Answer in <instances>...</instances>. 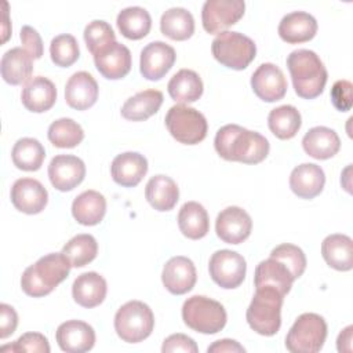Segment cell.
<instances>
[{"label": "cell", "mask_w": 353, "mask_h": 353, "mask_svg": "<svg viewBox=\"0 0 353 353\" xmlns=\"http://www.w3.org/2000/svg\"><path fill=\"white\" fill-rule=\"evenodd\" d=\"M36 352L50 353L48 339L40 332H26L21 335L14 343L1 347V352Z\"/></svg>", "instance_id": "cell-44"}, {"label": "cell", "mask_w": 353, "mask_h": 353, "mask_svg": "<svg viewBox=\"0 0 353 353\" xmlns=\"http://www.w3.org/2000/svg\"><path fill=\"white\" fill-rule=\"evenodd\" d=\"M214 146L228 161L258 164L269 154V141L259 132L237 124H226L216 131Z\"/></svg>", "instance_id": "cell-1"}, {"label": "cell", "mask_w": 353, "mask_h": 353, "mask_svg": "<svg viewBox=\"0 0 353 353\" xmlns=\"http://www.w3.org/2000/svg\"><path fill=\"white\" fill-rule=\"evenodd\" d=\"M255 290V295L245 313L247 323L259 335L272 336L281 325L284 295L273 287H259Z\"/></svg>", "instance_id": "cell-4"}, {"label": "cell", "mask_w": 353, "mask_h": 353, "mask_svg": "<svg viewBox=\"0 0 353 353\" xmlns=\"http://www.w3.org/2000/svg\"><path fill=\"white\" fill-rule=\"evenodd\" d=\"M58 346L68 353H84L95 345L94 328L81 320H68L55 332Z\"/></svg>", "instance_id": "cell-18"}, {"label": "cell", "mask_w": 353, "mask_h": 353, "mask_svg": "<svg viewBox=\"0 0 353 353\" xmlns=\"http://www.w3.org/2000/svg\"><path fill=\"white\" fill-rule=\"evenodd\" d=\"M106 212V199L97 190L80 193L72 203L73 218L84 226L98 225Z\"/></svg>", "instance_id": "cell-30"}, {"label": "cell", "mask_w": 353, "mask_h": 353, "mask_svg": "<svg viewBox=\"0 0 353 353\" xmlns=\"http://www.w3.org/2000/svg\"><path fill=\"white\" fill-rule=\"evenodd\" d=\"M303 150L316 160H327L335 156L341 148L338 134L324 125L310 128L302 138Z\"/></svg>", "instance_id": "cell-28"}, {"label": "cell", "mask_w": 353, "mask_h": 353, "mask_svg": "<svg viewBox=\"0 0 353 353\" xmlns=\"http://www.w3.org/2000/svg\"><path fill=\"white\" fill-rule=\"evenodd\" d=\"M352 83L349 80H338L331 88V102L335 109L347 112L352 108Z\"/></svg>", "instance_id": "cell-45"}, {"label": "cell", "mask_w": 353, "mask_h": 353, "mask_svg": "<svg viewBox=\"0 0 353 353\" xmlns=\"http://www.w3.org/2000/svg\"><path fill=\"white\" fill-rule=\"evenodd\" d=\"M163 103V92L145 90L130 97L121 106V116L131 121H143L159 112Z\"/></svg>", "instance_id": "cell-33"}, {"label": "cell", "mask_w": 353, "mask_h": 353, "mask_svg": "<svg viewBox=\"0 0 353 353\" xmlns=\"http://www.w3.org/2000/svg\"><path fill=\"white\" fill-rule=\"evenodd\" d=\"M50 55L52 62L57 66L68 68L79 59V55H80L79 43L74 39V36L69 33L58 34L51 40Z\"/></svg>", "instance_id": "cell-41"}, {"label": "cell", "mask_w": 353, "mask_h": 353, "mask_svg": "<svg viewBox=\"0 0 353 353\" xmlns=\"http://www.w3.org/2000/svg\"><path fill=\"white\" fill-rule=\"evenodd\" d=\"M317 33V21L305 11H292L284 15L279 23V36L290 44L312 40Z\"/></svg>", "instance_id": "cell-24"}, {"label": "cell", "mask_w": 353, "mask_h": 353, "mask_svg": "<svg viewBox=\"0 0 353 353\" xmlns=\"http://www.w3.org/2000/svg\"><path fill=\"white\" fill-rule=\"evenodd\" d=\"M211 279L222 288L239 287L245 277L247 263L243 255L232 250H219L212 254L208 263Z\"/></svg>", "instance_id": "cell-10"}, {"label": "cell", "mask_w": 353, "mask_h": 353, "mask_svg": "<svg viewBox=\"0 0 353 353\" xmlns=\"http://www.w3.org/2000/svg\"><path fill=\"white\" fill-rule=\"evenodd\" d=\"M95 68L109 80H119L131 70V52L121 43H112L94 55Z\"/></svg>", "instance_id": "cell-19"}, {"label": "cell", "mask_w": 353, "mask_h": 353, "mask_svg": "<svg viewBox=\"0 0 353 353\" xmlns=\"http://www.w3.org/2000/svg\"><path fill=\"white\" fill-rule=\"evenodd\" d=\"M160 30L171 40H186L194 33V18L183 7H171L160 18Z\"/></svg>", "instance_id": "cell-35"}, {"label": "cell", "mask_w": 353, "mask_h": 353, "mask_svg": "<svg viewBox=\"0 0 353 353\" xmlns=\"http://www.w3.org/2000/svg\"><path fill=\"white\" fill-rule=\"evenodd\" d=\"M165 127L172 138L185 145H196L201 142L208 130L204 114L183 103L174 105L168 109L165 114Z\"/></svg>", "instance_id": "cell-9"}, {"label": "cell", "mask_w": 353, "mask_h": 353, "mask_svg": "<svg viewBox=\"0 0 353 353\" xmlns=\"http://www.w3.org/2000/svg\"><path fill=\"white\" fill-rule=\"evenodd\" d=\"M1 77L11 85H19L30 80L33 58L22 47H14L4 52L0 62Z\"/></svg>", "instance_id": "cell-27"}, {"label": "cell", "mask_w": 353, "mask_h": 353, "mask_svg": "<svg viewBox=\"0 0 353 353\" xmlns=\"http://www.w3.org/2000/svg\"><path fill=\"white\" fill-rule=\"evenodd\" d=\"M294 280L295 279L292 277L288 268L283 262L270 256L265 261H261L255 268V274H254L255 288L273 287L281 295L285 296L290 292Z\"/></svg>", "instance_id": "cell-25"}, {"label": "cell", "mask_w": 353, "mask_h": 353, "mask_svg": "<svg viewBox=\"0 0 353 353\" xmlns=\"http://www.w3.org/2000/svg\"><path fill=\"white\" fill-rule=\"evenodd\" d=\"M62 252L68 256L73 268H83L95 259L98 243L91 234H77L63 245Z\"/></svg>", "instance_id": "cell-39"}, {"label": "cell", "mask_w": 353, "mask_h": 353, "mask_svg": "<svg viewBox=\"0 0 353 353\" xmlns=\"http://www.w3.org/2000/svg\"><path fill=\"white\" fill-rule=\"evenodd\" d=\"M327 338V323L316 313L301 314L285 336V347L292 353H317Z\"/></svg>", "instance_id": "cell-8"}, {"label": "cell", "mask_w": 353, "mask_h": 353, "mask_svg": "<svg viewBox=\"0 0 353 353\" xmlns=\"http://www.w3.org/2000/svg\"><path fill=\"white\" fill-rule=\"evenodd\" d=\"M321 255L332 269L347 272L353 268V241L346 234H330L321 243Z\"/></svg>", "instance_id": "cell-29"}, {"label": "cell", "mask_w": 353, "mask_h": 353, "mask_svg": "<svg viewBox=\"0 0 353 353\" xmlns=\"http://www.w3.org/2000/svg\"><path fill=\"white\" fill-rule=\"evenodd\" d=\"M4 4V7H6V10H4V26H3V43H6V40L8 39V32H7V23H8V12H7V3L4 1L3 3Z\"/></svg>", "instance_id": "cell-51"}, {"label": "cell", "mask_w": 353, "mask_h": 353, "mask_svg": "<svg viewBox=\"0 0 353 353\" xmlns=\"http://www.w3.org/2000/svg\"><path fill=\"white\" fill-rule=\"evenodd\" d=\"M85 176L84 161L73 154H58L48 165V178L51 185L61 190L69 192L83 182Z\"/></svg>", "instance_id": "cell-13"}, {"label": "cell", "mask_w": 353, "mask_h": 353, "mask_svg": "<svg viewBox=\"0 0 353 353\" xmlns=\"http://www.w3.org/2000/svg\"><path fill=\"white\" fill-rule=\"evenodd\" d=\"M302 124L299 110L292 105H281L270 110L268 116L269 130L279 139H291L296 135Z\"/></svg>", "instance_id": "cell-37"}, {"label": "cell", "mask_w": 353, "mask_h": 353, "mask_svg": "<svg viewBox=\"0 0 353 353\" xmlns=\"http://www.w3.org/2000/svg\"><path fill=\"white\" fill-rule=\"evenodd\" d=\"M252 221L248 212L240 207L230 205L222 210L215 221L216 236L228 244H240L248 239Z\"/></svg>", "instance_id": "cell-12"}, {"label": "cell", "mask_w": 353, "mask_h": 353, "mask_svg": "<svg viewBox=\"0 0 353 353\" xmlns=\"http://www.w3.org/2000/svg\"><path fill=\"white\" fill-rule=\"evenodd\" d=\"M178 226L185 237L192 240L203 239L210 230L207 210L197 201L185 203L178 214Z\"/></svg>", "instance_id": "cell-32"}, {"label": "cell", "mask_w": 353, "mask_h": 353, "mask_svg": "<svg viewBox=\"0 0 353 353\" xmlns=\"http://www.w3.org/2000/svg\"><path fill=\"white\" fill-rule=\"evenodd\" d=\"M243 0H207L201 10V22L205 32L218 34L237 23L244 15Z\"/></svg>", "instance_id": "cell-11"}, {"label": "cell", "mask_w": 353, "mask_h": 353, "mask_svg": "<svg viewBox=\"0 0 353 353\" xmlns=\"http://www.w3.org/2000/svg\"><path fill=\"white\" fill-rule=\"evenodd\" d=\"M145 197L154 210L170 211L178 203L179 189L172 178L159 174L148 181Z\"/></svg>", "instance_id": "cell-31"}, {"label": "cell", "mask_w": 353, "mask_h": 353, "mask_svg": "<svg viewBox=\"0 0 353 353\" xmlns=\"http://www.w3.org/2000/svg\"><path fill=\"white\" fill-rule=\"evenodd\" d=\"M66 103L77 110L91 108L98 99V83L88 72L73 73L65 85Z\"/></svg>", "instance_id": "cell-21"}, {"label": "cell", "mask_w": 353, "mask_h": 353, "mask_svg": "<svg viewBox=\"0 0 353 353\" xmlns=\"http://www.w3.org/2000/svg\"><path fill=\"white\" fill-rule=\"evenodd\" d=\"M18 325V314L12 306L7 303L0 305V338L4 339L14 334Z\"/></svg>", "instance_id": "cell-48"}, {"label": "cell", "mask_w": 353, "mask_h": 353, "mask_svg": "<svg viewBox=\"0 0 353 353\" xmlns=\"http://www.w3.org/2000/svg\"><path fill=\"white\" fill-rule=\"evenodd\" d=\"M84 41L88 51L95 55L103 47L116 41V34L112 26L102 19L91 21L84 29Z\"/></svg>", "instance_id": "cell-42"}, {"label": "cell", "mask_w": 353, "mask_h": 353, "mask_svg": "<svg viewBox=\"0 0 353 353\" xmlns=\"http://www.w3.org/2000/svg\"><path fill=\"white\" fill-rule=\"evenodd\" d=\"M11 157L17 168L23 171H37L46 159V149L36 138L26 137L14 143Z\"/></svg>", "instance_id": "cell-38"}, {"label": "cell", "mask_w": 353, "mask_h": 353, "mask_svg": "<svg viewBox=\"0 0 353 353\" xmlns=\"http://www.w3.org/2000/svg\"><path fill=\"white\" fill-rule=\"evenodd\" d=\"M287 66L298 97L313 99L323 92L328 73L314 51L306 48L294 50L287 57Z\"/></svg>", "instance_id": "cell-2"}, {"label": "cell", "mask_w": 353, "mask_h": 353, "mask_svg": "<svg viewBox=\"0 0 353 353\" xmlns=\"http://www.w3.org/2000/svg\"><path fill=\"white\" fill-rule=\"evenodd\" d=\"M197 280V273L192 259L176 255L168 259L163 268L161 281L167 291L174 295H183L189 292Z\"/></svg>", "instance_id": "cell-17"}, {"label": "cell", "mask_w": 353, "mask_h": 353, "mask_svg": "<svg viewBox=\"0 0 353 353\" xmlns=\"http://www.w3.org/2000/svg\"><path fill=\"white\" fill-rule=\"evenodd\" d=\"M47 135L54 146L65 149L77 146L84 138V131L73 119L62 117L50 124Z\"/></svg>", "instance_id": "cell-40"}, {"label": "cell", "mask_w": 353, "mask_h": 353, "mask_svg": "<svg viewBox=\"0 0 353 353\" xmlns=\"http://www.w3.org/2000/svg\"><path fill=\"white\" fill-rule=\"evenodd\" d=\"M203 88L200 76L192 69L178 70L167 84L170 97L179 103L196 102L203 95Z\"/></svg>", "instance_id": "cell-34"}, {"label": "cell", "mask_w": 353, "mask_h": 353, "mask_svg": "<svg viewBox=\"0 0 353 353\" xmlns=\"http://www.w3.org/2000/svg\"><path fill=\"white\" fill-rule=\"evenodd\" d=\"M106 280L97 272H85L73 281L72 295L76 303L91 309L101 305L106 296Z\"/></svg>", "instance_id": "cell-26"}, {"label": "cell", "mask_w": 353, "mask_h": 353, "mask_svg": "<svg viewBox=\"0 0 353 353\" xmlns=\"http://www.w3.org/2000/svg\"><path fill=\"white\" fill-rule=\"evenodd\" d=\"M148 172V160L138 152L117 154L110 165L113 181L124 188L137 186Z\"/></svg>", "instance_id": "cell-20"}, {"label": "cell", "mask_w": 353, "mask_h": 353, "mask_svg": "<svg viewBox=\"0 0 353 353\" xmlns=\"http://www.w3.org/2000/svg\"><path fill=\"white\" fill-rule=\"evenodd\" d=\"M182 319L193 331L216 334L225 327L228 316L225 307L218 301L204 295H193L183 302Z\"/></svg>", "instance_id": "cell-5"}, {"label": "cell", "mask_w": 353, "mask_h": 353, "mask_svg": "<svg viewBox=\"0 0 353 353\" xmlns=\"http://www.w3.org/2000/svg\"><path fill=\"white\" fill-rule=\"evenodd\" d=\"M21 101L23 106L34 113L50 110L57 101L55 84L43 76L30 79L22 88Z\"/></svg>", "instance_id": "cell-23"}, {"label": "cell", "mask_w": 353, "mask_h": 353, "mask_svg": "<svg viewBox=\"0 0 353 353\" xmlns=\"http://www.w3.org/2000/svg\"><path fill=\"white\" fill-rule=\"evenodd\" d=\"M154 327L152 309L141 301L124 303L114 316V330L124 342L138 343L146 339Z\"/></svg>", "instance_id": "cell-7"}, {"label": "cell", "mask_w": 353, "mask_h": 353, "mask_svg": "<svg viewBox=\"0 0 353 353\" xmlns=\"http://www.w3.org/2000/svg\"><path fill=\"white\" fill-rule=\"evenodd\" d=\"M325 174L323 168L314 163H303L296 165L290 175V188L301 199H313L323 192Z\"/></svg>", "instance_id": "cell-22"}, {"label": "cell", "mask_w": 353, "mask_h": 353, "mask_svg": "<svg viewBox=\"0 0 353 353\" xmlns=\"http://www.w3.org/2000/svg\"><path fill=\"white\" fill-rule=\"evenodd\" d=\"M176 54L175 50L164 41H152L141 51V74L152 81L160 80L172 68Z\"/></svg>", "instance_id": "cell-15"}, {"label": "cell", "mask_w": 353, "mask_h": 353, "mask_svg": "<svg viewBox=\"0 0 353 353\" xmlns=\"http://www.w3.org/2000/svg\"><path fill=\"white\" fill-rule=\"evenodd\" d=\"M11 203L23 214H39L48 203L47 189L33 178H19L14 182L10 192Z\"/></svg>", "instance_id": "cell-16"}, {"label": "cell", "mask_w": 353, "mask_h": 353, "mask_svg": "<svg viewBox=\"0 0 353 353\" xmlns=\"http://www.w3.org/2000/svg\"><path fill=\"white\" fill-rule=\"evenodd\" d=\"M214 58L223 66L234 70L245 69L255 58L256 46L252 39L240 33L225 30L212 40Z\"/></svg>", "instance_id": "cell-6"}, {"label": "cell", "mask_w": 353, "mask_h": 353, "mask_svg": "<svg viewBox=\"0 0 353 353\" xmlns=\"http://www.w3.org/2000/svg\"><path fill=\"white\" fill-rule=\"evenodd\" d=\"M208 353H244L245 349L237 342V341H233V339H219V341H215L211 346H208L207 349Z\"/></svg>", "instance_id": "cell-49"}, {"label": "cell", "mask_w": 353, "mask_h": 353, "mask_svg": "<svg viewBox=\"0 0 353 353\" xmlns=\"http://www.w3.org/2000/svg\"><path fill=\"white\" fill-rule=\"evenodd\" d=\"M352 332H353V327L352 325H347L345 330L341 331V334L338 335V339H336V347H338V352H347L350 353L352 352Z\"/></svg>", "instance_id": "cell-50"}, {"label": "cell", "mask_w": 353, "mask_h": 353, "mask_svg": "<svg viewBox=\"0 0 353 353\" xmlns=\"http://www.w3.org/2000/svg\"><path fill=\"white\" fill-rule=\"evenodd\" d=\"M251 87L259 99L265 102H276L284 98L287 92V80L277 65L265 62L252 73Z\"/></svg>", "instance_id": "cell-14"}, {"label": "cell", "mask_w": 353, "mask_h": 353, "mask_svg": "<svg viewBox=\"0 0 353 353\" xmlns=\"http://www.w3.org/2000/svg\"><path fill=\"white\" fill-rule=\"evenodd\" d=\"M70 268L72 263L63 252L47 254L25 269L21 287L26 295L33 298L48 295L68 277Z\"/></svg>", "instance_id": "cell-3"}, {"label": "cell", "mask_w": 353, "mask_h": 353, "mask_svg": "<svg viewBox=\"0 0 353 353\" xmlns=\"http://www.w3.org/2000/svg\"><path fill=\"white\" fill-rule=\"evenodd\" d=\"M163 353H171V352H185V353H197L199 347L196 342L185 335V334H172L168 338L164 339L161 346Z\"/></svg>", "instance_id": "cell-46"}, {"label": "cell", "mask_w": 353, "mask_h": 353, "mask_svg": "<svg viewBox=\"0 0 353 353\" xmlns=\"http://www.w3.org/2000/svg\"><path fill=\"white\" fill-rule=\"evenodd\" d=\"M19 39L23 44V48L32 55L33 59H39L43 55V41L40 34L37 33L36 29H33L29 25L22 26L21 33H19Z\"/></svg>", "instance_id": "cell-47"}, {"label": "cell", "mask_w": 353, "mask_h": 353, "mask_svg": "<svg viewBox=\"0 0 353 353\" xmlns=\"http://www.w3.org/2000/svg\"><path fill=\"white\" fill-rule=\"evenodd\" d=\"M120 33L130 40L145 37L152 28L150 14L138 6L123 8L116 19Z\"/></svg>", "instance_id": "cell-36"}, {"label": "cell", "mask_w": 353, "mask_h": 353, "mask_svg": "<svg viewBox=\"0 0 353 353\" xmlns=\"http://www.w3.org/2000/svg\"><path fill=\"white\" fill-rule=\"evenodd\" d=\"M270 258L283 262L288 268L295 280L299 279L306 269V256L303 251L298 245L290 243H284L274 247L270 252Z\"/></svg>", "instance_id": "cell-43"}]
</instances>
